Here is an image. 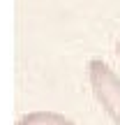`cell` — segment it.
I'll use <instances>...</instances> for the list:
<instances>
[{
	"label": "cell",
	"mask_w": 120,
	"mask_h": 125,
	"mask_svg": "<svg viewBox=\"0 0 120 125\" xmlns=\"http://www.w3.org/2000/svg\"><path fill=\"white\" fill-rule=\"evenodd\" d=\"M88 79L99 107L106 111L113 125H120V76L102 58H92L88 62Z\"/></svg>",
	"instance_id": "1"
},
{
	"label": "cell",
	"mask_w": 120,
	"mask_h": 125,
	"mask_svg": "<svg viewBox=\"0 0 120 125\" xmlns=\"http://www.w3.org/2000/svg\"><path fill=\"white\" fill-rule=\"evenodd\" d=\"M16 125H74L69 118H65L62 114L53 111H32L26 114L23 118H18Z\"/></svg>",
	"instance_id": "2"
},
{
	"label": "cell",
	"mask_w": 120,
	"mask_h": 125,
	"mask_svg": "<svg viewBox=\"0 0 120 125\" xmlns=\"http://www.w3.org/2000/svg\"><path fill=\"white\" fill-rule=\"evenodd\" d=\"M118 56H120V42H118Z\"/></svg>",
	"instance_id": "3"
}]
</instances>
